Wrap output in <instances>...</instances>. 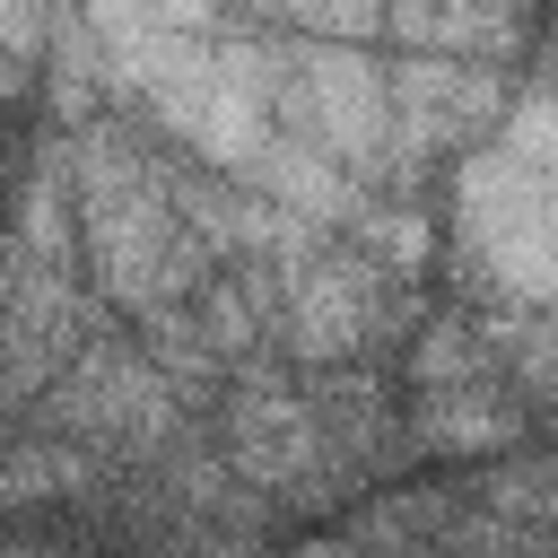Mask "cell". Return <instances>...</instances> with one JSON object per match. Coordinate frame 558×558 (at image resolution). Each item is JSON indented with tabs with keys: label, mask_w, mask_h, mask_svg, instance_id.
<instances>
[{
	"label": "cell",
	"mask_w": 558,
	"mask_h": 558,
	"mask_svg": "<svg viewBox=\"0 0 558 558\" xmlns=\"http://www.w3.org/2000/svg\"><path fill=\"white\" fill-rule=\"evenodd\" d=\"M471 497H480L488 514H506V523H532V532H541V514H549V462H541V453H514V462H506V471H488Z\"/></svg>",
	"instance_id": "7c38bea8"
},
{
	"label": "cell",
	"mask_w": 558,
	"mask_h": 558,
	"mask_svg": "<svg viewBox=\"0 0 558 558\" xmlns=\"http://www.w3.org/2000/svg\"><path fill=\"white\" fill-rule=\"evenodd\" d=\"M96 35H201L218 0H87Z\"/></svg>",
	"instance_id": "8fae6325"
},
{
	"label": "cell",
	"mask_w": 558,
	"mask_h": 558,
	"mask_svg": "<svg viewBox=\"0 0 558 558\" xmlns=\"http://www.w3.org/2000/svg\"><path fill=\"white\" fill-rule=\"evenodd\" d=\"M105 480V462L70 436H35V445H9L0 453V514L17 506H52V497H87Z\"/></svg>",
	"instance_id": "30bf717a"
},
{
	"label": "cell",
	"mask_w": 558,
	"mask_h": 558,
	"mask_svg": "<svg viewBox=\"0 0 558 558\" xmlns=\"http://www.w3.org/2000/svg\"><path fill=\"white\" fill-rule=\"evenodd\" d=\"M0 410H9V375H0Z\"/></svg>",
	"instance_id": "2e32d148"
},
{
	"label": "cell",
	"mask_w": 558,
	"mask_h": 558,
	"mask_svg": "<svg viewBox=\"0 0 558 558\" xmlns=\"http://www.w3.org/2000/svg\"><path fill=\"white\" fill-rule=\"evenodd\" d=\"M384 113H392V174H418L436 148H462L506 113V70L410 52V61L384 70Z\"/></svg>",
	"instance_id": "52a82bcc"
},
{
	"label": "cell",
	"mask_w": 558,
	"mask_h": 558,
	"mask_svg": "<svg viewBox=\"0 0 558 558\" xmlns=\"http://www.w3.org/2000/svg\"><path fill=\"white\" fill-rule=\"evenodd\" d=\"M44 44V0H0V52H35Z\"/></svg>",
	"instance_id": "5bb4252c"
},
{
	"label": "cell",
	"mask_w": 558,
	"mask_h": 558,
	"mask_svg": "<svg viewBox=\"0 0 558 558\" xmlns=\"http://www.w3.org/2000/svg\"><path fill=\"white\" fill-rule=\"evenodd\" d=\"M279 131L314 140L331 166H349L357 183H392V113H384V61H366V44H331V35H296L279 61Z\"/></svg>",
	"instance_id": "5b68a950"
},
{
	"label": "cell",
	"mask_w": 558,
	"mask_h": 558,
	"mask_svg": "<svg viewBox=\"0 0 558 558\" xmlns=\"http://www.w3.org/2000/svg\"><path fill=\"white\" fill-rule=\"evenodd\" d=\"M375 26L401 35V52L445 61H514L532 35V0H375Z\"/></svg>",
	"instance_id": "ba28073f"
},
{
	"label": "cell",
	"mask_w": 558,
	"mask_h": 558,
	"mask_svg": "<svg viewBox=\"0 0 558 558\" xmlns=\"http://www.w3.org/2000/svg\"><path fill=\"white\" fill-rule=\"evenodd\" d=\"M480 140L488 148H471L453 174L462 262L488 270L506 305H541L549 296V96L523 87L514 113L488 122Z\"/></svg>",
	"instance_id": "7a4b0ae2"
},
{
	"label": "cell",
	"mask_w": 558,
	"mask_h": 558,
	"mask_svg": "<svg viewBox=\"0 0 558 558\" xmlns=\"http://www.w3.org/2000/svg\"><path fill=\"white\" fill-rule=\"evenodd\" d=\"M253 9L296 26V35H331V44H366L375 35V0H253Z\"/></svg>",
	"instance_id": "4fadbf2b"
},
{
	"label": "cell",
	"mask_w": 558,
	"mask_h": 558,
	"mask_svg": "<svg viewBox=\"0 0 558 558\" xmlns=\"http://www.w3.org/2000/svg\"><path fill=\"white\" fill-rule=\"evenodd\" d=\"M227 471H235L253 497H270V506H323V497L349 480V471L331 462L305 392H296L270 357H244L235 384H227Z\"/></svg>",
	"instance_id": "8992f818"
},
{
	"label": "cell",
	"mask_w": 558,
	"mask_h": 558,
	"mask_svg": "<svg viewBox=\"0 0 558 558\" xmlns=\"http://www.w3.org/2000/svg\"><path fill=\"white\" fill-rule=\"evenodd\" d=\"M401 436H410L418 453H436V462L514 453V445H523V401H514L497 375H480V384H427V392L410 401Z\"/></svg>",
	"instance_id": "9c48e42d"
},
{
	"label": "cell",
	"mask_w": 558,
	"mask_h": 558,
	"mask_svg": "<svg viewBox=\"0 0 558 558\" xmlns=\"http://www.w3.org/2000/svg\"><path fill=\"white\" fill-rule=\"evenodd\" d=\"M61 148H70V227L87 244V270H96L105 305H122V314L183 305L218 262L174 218L157 157L140 140H122L113 122H78Z\"/></svg>",
	"instance_id": "6da1fadb"
},
{
	"label": "cell",
	"mask_w": 558,
	"mask_h": 558,
	"mask_svg": "<svg viewBox=\"0 0 558 558\" xmlns=\"http://www.w3.org/2000/svg\"><path fill=\"white\" fill-rule=\"evenodd\" d=\"M288 558H366V549H357V541H349V532H340V541H296V549H288Z\"/></svg>",
	"instance_id": "9a60e30c"
},
{
	"label": "cell",
	"mask_w": 558,
	"mask_h": 558,
	"mask_svg": "<svg viewBox=\"0 0 558 558\" xmlns=\"http://www.w3.org/2000/svg\"><path fill=\"white\" fill-rule=\"evenodd\" d=\"M35 401H44L52 436L87 445L96 462H105V453L148 462L157 445L183 436V392H174V384L157 375V357H148L140 340H122V331H87V340L70 349V366H61Z\"/></svg>",
	"instance_id": "277c9868"
},
{
	"label": "cell",
	"mask_w": 558,
	"mask_h": 558,
	"mask_svg": "<svg viewBox=\"0 0 558 558\" xmlns=\"http://www.w3.org/2000/svg\"><path fill=\"white\" fill-rule=\"evenodd\" d=\"M270 262V340H288V357L331 366V357H366L392 331V270L366 262L349 235L279 218Z\"/></svg>",
	"instance_id": "3957f363"
}]
</instances>
